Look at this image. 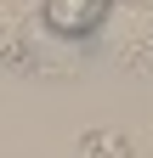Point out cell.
Segmentation results:
<instances>
[{
  "label": "cell",
  "instance_id": "obj_1",
  "mask_svg": "<svg viewBox=\"0 0 153 158\" xmlns=\"http://www.w3.org/2000/svg\"><path fill=\"white\" fill-rule=\"evenodd\" d=\"M108 17H113V0H46L40 6V23L57 40H91L108 28Z\"/></svg>",
  "mask_w": 153,
  "mask_h": 158
},
{
  "label": "cell",
  "instance_id": "obj_2",
  "mask_svg": "<svg viewBox=\"0 0 153 158\" xmlns=\"http://www.w3.org/2000/svg\"><path fill=\"white\" fill-rule=\"evenodd\" d=\"M80 158H130V141L119 130H85L80 135Z\"/></svg>",
  "mask_w": 153,
  "mask_h": 158
}]
</instances>
